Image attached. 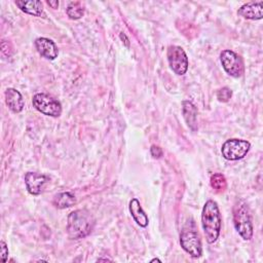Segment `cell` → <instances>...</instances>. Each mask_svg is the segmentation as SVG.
<instances>
[{"mask_svg": "<svg viewBox=\"0 0 263 263\" xmlns=\"http://www.w3.org/2000/svg\"><path fill=\"white\" fill-rule=\"evenodd\" d=\"M95 219L86 210H76L68 216L67 232L70 238L79 239L87 236L93 229Z\"/></svg>", "mask_w": 263, "mask_h": 263, "instance_id": "obj_1", "label": "cell"}, {"mask_svg": "<svg viewBox=\"0 0 263 263\" xmlns=\"http://www.w3.org/2000/svg\"><path fill=\"white\" fill-rule=\"evenodd\" d=\"M0 258L2 263H5L8 258V248L3 240L0 242Z\"/></svg>", "mask_w": 263, "mask_h": 263, "instance_id": "obj_20", "label": "cell"}, {"mask_svg": "<svg viewBox=\"0 0 263 263\" xmlns=\"http://www.w3.org/2000/svg\"><path fill=\"white\" fill-rule=\"evenodd\" d=\"M150 152H151V155L155 158H159L162 156V150L160 147L158 146H155V145H152L151 146V149H150Z\"/></svg>", "mask_w": 263, "mask_h": 263, "instance_id": "obj_21", "label": "cell"}, {"mask_svg": "<svg viewBox=\"0 0 263 263\" xmlns=\"http://www.w3.org/2000/svg\"><path fill=\"white\" fill-rule=\"evenodd\" d=\"M16 6L24 12L34 15V16H45V13L43 11V5L41 1L38 0H30V1H25V0H16L15 1Z\"/></svg>", "mask_w": 263, "mask_h": 263, "instance_id": "obj_13", "label": "cell"}, {"mask_svg": "<svg viewBox=\"0 0 263 263\" xmlns=\"http://www.w3.org/2000/svg\"><path fill=\"white\" fill-rule=\"evenodd\" d=\"M67 14L71 20H78L84 14V7L81 2L75 1L69 3L67 7Z\"/></svg>", "mask_w": 263, "mask_h": 263, "instance_id": "obj_17", "label": "cell"}, {"mask_svg": "<svg viewBox=\"0 0 263 263\" xmlns=\"http://www.w3.org/2000/svg\"><path fill=\"white\" fill-rule=\"evenodd\" d=\"M32 103L35 109L44 115L59 117L62 113L61 103L47 93H36L32 99Z\"/></svg>", "mask_w": 263, "mask_h": 263, "instance_id": "obj_5", "label": "cell"}, {"mask_svg": "<svg viewBox=\"0 0 263 263\" xmlns=\"http://www.w3.org/2000/svg\"><path fill=\"white\" fill-rule=\"evenodd\" d=\"M5 102L8 108L14 113L21 112L25 106L23 96L14 88H7L5 90Z\"/></svg>", "mask_w": 263, "mask_h": 263, "instance_id": "obj_12", "label": "cell"}, {"mask_svg": "<svg viewBox=\"0 0 263 263\" xmlns=\"http://www.w3.org/2000/svg\"><path fill=\"white\" fill-rule=\"evenodd\" d=\"M35 47L39 54L47 60H54L59 54V49L55 43L45 37H40L35 40Z\"/></svg>", "mask_w": 263, "mask_h": 263, "instance_id": "obj_10", "label": "cell"}, {"mask_svg": "<svg viewBox=\"0 0 263 263\" xmlns=\"http://www.w3.org/2000/svg\"><path fill=\"white\" fill-rule=\"evenodd\" d=\"M156 261H157V262H161V261H160L159 259H156V258H155V259H152V260H151V262H156Z\"/></svg>", "mask_w": 263, "mask_h": 263, "instance_id": "obj_25", "label": "cell"}, {"mask_svg": "<svg viewBox=\"0 0 263 263\" xmlns=\"http://www.w3.org/2000/svg\"><path fill=\"white\" fill-rule=\"evenodd\" d=\"M98 261H111L110 259H99Z\"/></svg>", "mask_w": 263, "mask_h": 263, "instance_id": "obj_26", "label": "cell"}, {"mask_svg": "<svg viewBox=\"0 0 263 263\" xmlns=\"http://www.w3.org/2000/svg\"><path fill=\"white\" fill-rule=\"evenodd\" d=\"M180 243L183 250L187 252L191 257L198 258L201 256V241L193 221L187 223V225L183 228L180 234Z\"/></svg>", "mask_w": 263, "mask_h": 263, "instance_id": "obj_4", "label": "cell"}, {"mask_svg": "<svg viewBox=\"0 0 263 263\" xmlns=\"http://www.w3.org/2000/svg\"><path fill=\"white\" fill-rule=\"evenodd\" d=\"M128 208H129L132 217L137 222V224H139L141 227H146L148 225L149 219H148V216L143 211V209L140 204V201L137 198H133L129 201Z\"/></svg>", "mask_w": 263, "mask_h": 263, "instance_id": "obj_15", "label": "cell"}, {"mask_svg": "<svg viewBox=\"0 0 263 263\" xmlns=\"http://www.w3.org/2000/svg\"><path fill=\"white\" fill-rule=\"evenodd\" d=\"M123 37L125 38V35H124V34H120V38H122V39H123ZM124 42H125V45H126V46H128V44H129V43H128V40H127V38L125 39V41H124Z\"/></svg>", "mask_w": 263, "mask_h": 263, "instance_id": "obj_24", "label": "cell"}, {"mask_svg": "<svg viewBox=\"0 0 263 263\" xmlns=\"http://www.w3.org/2000/svg\"><path fill=\"white\" fill-rule=\"evenodd\" d=\"M47 177L35 172H29L25 175V184L28 192L32 195H38L42 192Z\"/></svg>", "mask_w": 263, "mask_h": 263, "instance_id": "obj_9", "label": "cell"}, {"mask_svg": "<svg viewBox=\"0 0 263 263\" xmlns=\"http://www.w3.org/2000/svg\"><path fill=\"white\" fill-rule=\"evenodd\" d=\"M201 224L209 243H214L220 234L221 216L218 204L214 200H208L202 209Z\"/></svg>", "mask_w": 263, "mask_h": 263, "instance_id": "obj_2", "label": "cell"}, {"mask_svg": "<svg viewBox=\"0 0 263 263\" xmlns=\"http://www.w3.org/2000/svg\"><path fill=\"white\" fill-rule=\"evenodd\" d=\"M232 96V90L228 87H222L217 92V98L220 102H228Z\"/></svg>", "mask_w": 263, "mask_h": 263, "instance_id": "obj_19", "label": "cell"}, {"mask_svg": "<svg viewBox=\"0 0 263 263\" xmlns=\"http://www.w3.org/2000/svg\"><path fill=\"white\" fill-rule=\"evenodd\" d=\"M233 224L238 234L245 239L250 240L253 236V223L250 210L247 203L239 199L233 206Z\"/></svg>", "mask_w": 263, "mask_h": 263, "instance_id": "obj_3", "label": "cell"}, {"mask_svg": "<svg viewBox=\"0 0 263 263\" xmlns=\"http://www.w3.org/2000/svg\"><path fill=\"white\" fill-rule=\"evenodd\" d=\"M221 64L223 69L232 77H240L243 74V63L238 54L234 51L225 49L220 54Z\"/></svg>", "mask_w": 263, "mask_h": 263, "instance_id": "obj_8", "label": "cell"}, {"mask_svg": "<svg viewBox=\"0 0 263 263\" xmlns=\"http://www.w3.org/2000/svg\"><path fill=\"white\" fill-rule=\"evenodd\" d=\"M167 61L177 75H184L188 70V58L181 46L171 45L167 48Z\"/></svg>", "mask_w": 263, "mask_h": 263, "instance_id": "obj_7", "label": "cell"}, {"mask_svg": "<svg viewBox=\"0 0 263 263\" xmlns=\"http://www.w3.org/2000/svg\"><path fill=\"white\" fill-rule=\"evenodd\" d=\"M237 13L248 20H261L263 17V1L246 3L238 8Z\"/></svg>", "mask_w": 263, "mask_h": 263, "instance_id": "obj_11", "label": "cell"}, {"mask_svg": "<svg viewBox=\"0 0 263 263\" xmlns=\"http://www.w3.org/2000/svg\"><path fill=\"white\" fill-rule=\"evenodd\" d=\"M1 51L4 55H6L8 58L11 55V47H10L9 42H7V47H5V44L3 42H1Z\"/></svg>", "mask_w": 263, "mask_h": 263, "instance_id": "obj_22", "label": "cell"}, {"mask_svg": "<svg viewBox=\"0 0 263 263\" xmlns=\"http://www.w3.org/2000/svg\"><path fill=\"white\" fill-rule=\"evenodd\" d=\"M47 4H48L49 6H51L52 8H58V6H59V1H57V0H54V1H47Z\"/></svg>", "mask_w": 263, "mask_h": 263, "instance_id": "obj_23", "label": "cell"}, {"mask_svg": "<svg viewBox=\"0 0 263 263\" xmlns=\"http://www.w3.org/2000/svg\"><path fill=\"white\" fill-rule=\"evenodd\" d=\"M183 117L192 132L197 130V109L190 101H184L182 103Z\"/></svg>", "mask_w": 263, "mask_h": 263, "instance_id": "obj_14", "label": "cell"}, {"mask_svg": "<svg viewBox=\"0 0 263 263\" xmlns=\"http://www.w3.org/2000/svg\"><path fill=\"white\" fill-rule=\"evenodd\" d=\"M250 148L251 144L246 140L230 139L222 145L221 153L227 160H238L247 155Z\"/></svg>", "mask_w": 263, "mask_h": 263, "instance_id": "obj_6", "label": "cell"}, {"mask_svg": "<svg viewBox=\"0 0 263 263\" xmlns=\"http://www.w3.org/2000/svg\"><path fill=\"white\" fill-rule=\"evenodd\" d=\"M52 203L58 209H66L76 203L75 196L71 192H62L53 197Z\"/></svg>", "mask_w": 263, "mask_h": 263, "instance_id": "obj_16", "label": "cell"}, {"mask_svg": "<svg viewBox=\"0 0 263 263\" xmlns=\"http://www.w3.org/2000/svg\"><path fill=\"white\" fill-rule=\"evenodd\" d=\"M211 186L218 193L224 192L226 190V187H227V182H226L225 177L222 174H219V173L214 174L211 177Z\"/></svg>", "mask_w": 263, "mask_h": 263, "instance_id": "obj_18", "label": "cell"}]
</instances>
